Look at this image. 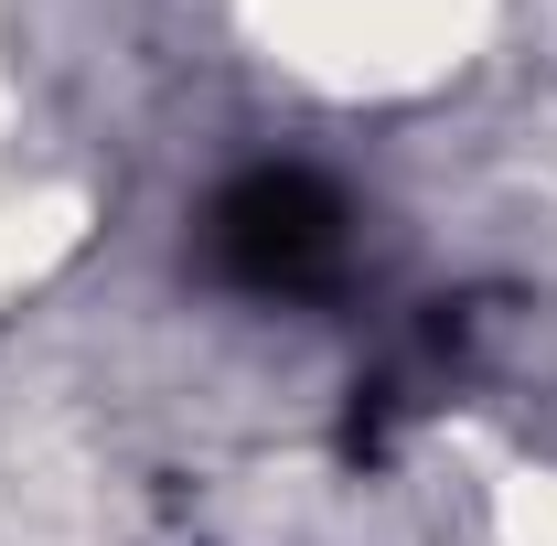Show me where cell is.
I'll return each mask as SVG.
<instances>
[{
    "label": "cell",
    "mask_w": 557,
    "mask_h": 546,
    "mask_svg": "<svg viewBox=\"0 0 557 546\" xmlns=\"http://www.w3.org/2000/svg\"><path fill=\"white\" fill-rule=\"evenodd\" d=\"M194 247H205L214 289L300 311V300H333V289H344V269H354V204L322 183V172H300V161H258V172H236V183L205 204Z\"/></svg>",
    "instance_id": "cell-1"
}]
</instances>
